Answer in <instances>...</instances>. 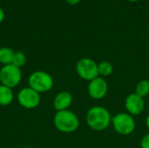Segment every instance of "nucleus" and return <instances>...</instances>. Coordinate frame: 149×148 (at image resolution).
Returning a JSON list of instances; mask_svg holds the SVG:
<instances>
[{
  "label": "nucleus",
  "instance_id": "4468645a",
  "mask_svg": "<svg viewBox=\"0 0 149 148\" xmlns=\"http://www.w3.org/2000/svg\"><path fill=\"white\" fill-rule=\"evenodd\" d=\"M135 93L141 98H144L149 94V80H141L135 88Z\"/></svg>",
  "mask_w": 149,
  "mask_h": 148
},
{
  "label": "nucleus",
  "instance_id": "6e6552de",
  "mask_svg": "<svg viewBox=\"0 0 149 148\" xmlns=\"http://www.w3.org/2000/svg\"><path fill=\"white\" fill-rule=\"evenodd\" d=\"M87 90L92 99H101L107 95L108 92V85L105 79L99 76L98 78L89 82Z\"/></svg>",
  "mask_w": 149,
  "mask_h": 148
},
{
  "label": "nucleus",
  "instance_id": "f257e3e1",
  "mask_svg": "<svg viewBox=\"0 0 149 148\" xmlns=\"http://www.w3.org/2000/svg\"><path fill=\"white\" fill-rule=\"evenodd\" d=\"M112 117L107 109L103 106H93L86 113V123L95 131H103L108 127Z\"/></svg>",
  "mask_w": 149,
  "mask_h": 148
},
{
  "label": "nucleus",
  "instance_id": "f8f14e48",
  "mask_svg": "<svg viewBox=\"0 0 149 148\" xmlns=\"http://www.w3.org/2000/svg\"><path fill=\"white\" fill-rule=\"evenodd\" d=\"M15 51L8 47L0 48V63L3 65L12 64Z\"/></svg>",
  "mask_w": 149,
  "mask_h": 148
},
{
  "label": "nucleus",
  "instance_id": "a211bd4d",
  "mask_svg": "<svg viewBox=\"0 0 149 148\" xmlns=\"http://www.w3.org/2000/svg\"><path fill=\"white\" fill-rule=\"evenodd\" d=\"M3 17H4V13H3V10L0 8V23L3 20Z\"/></svg>",
  "mask_w": 149,
  "mask_h": 148
},
{
  "label": "nucleus",
  "instance_id": "6ab92c4d",
  "mask_svg": "<svg viewBox=\"0 0 149 148\" xmlns=\"http://www.w3.org/2000/svg\"><path fill=\"white\" fill-rule=\"evenodd\" d=\"M146 126H147L148 129H149V115L147 117V119H146Z\"/></svg>",
  "mask_w": 149,
  "mask_h": 148
},
{
  "label": "nucleus",
  "instance_id": "f3484780",
  "mask_svg": "<svg viewBox=\"0 0 149 148\" xmlns=\"http://www.w3.org/2000/svg\"><path fill=\"white\" fill-rule=\"evenodd\" d=\"M69 4H72V5H74V4H77V3H79V2H80V0H65Z\"/></svg>",
  "mask_w": 149,
  "mask_h": 148
},
{
  "label": "nucleus",
  "instance_id": "f03ea898",
  "mask_svg": "<svg viewBox=\"0 0 149 148\" xmlns=\"http://www.w3.org/2000/svg\"><path fill=\"white\" fill-rule=\"evenodd\" d=\"M53 124L59 132L70 133L75 132L79 128V120L73 112L65 110L56 113L53 119Z\"/></svg>",
  "mask_w": 149,
  "mask_h": 148
},
{
  "label": "nucleus",
  "instance_id": "9b49d317",
  "mask_svg": "<svg viewBox=\"0 0 149 148\" xmlns=\"http://www.w3.org/2000/svg\"><path fill=\"white\" fill-rule=\"evenodd\" d=\"M13 92L11 88L0 85V106H9L13 101Z\"/></svg>",
  "mask_w": 149,
  "mask_h": 148
},
{
  "label": "nucleus",
  "instance_id": "20e7f679",
  "mask_svg": "<svg viewBox=\"0 0 149 148\" xmlns=\"http://www.w3.org/2000/svg\"><path fill=\"white\" fill-rule=\"evenodd\" d=\"M76 72L79 78L89 82L100 76L98 64L90 58H83L79 59L76 65Z\"/></svg>",
  "mask_w": 149,
  "mask_h": 148
},
{
  "label": "nucleus",
  "instance_id": "423d86ee",
  "mask_svg": "<svg viewBox=\"0 0 149 148\" xmlns=\"http://www.w3.org/2000/svg\"><path fill=\"white\" fill-rule=\"evenodd\" d=\"M22 79V72L20 68L15 66L14 65H3L0 70V82L3 85L8 86L10 88H14L17 86Z\"/></svg>",
  "mask_w": 149,
  "mask_h": 148
},
{
  "label": "nucleus",
  "instance_id": "39448f33",
  "mask_svg": "<svg viewBox=\"0 0 149 148\" xmlns=\"http://www.w3.org/2000/svg\"><path fill=\"white\" fill-rule=\"evenodd\" d=\"M111 123L114 130L121 135H129L135 129V121L132 115L126 113H120L112 118Z\"/></svg>",
  "mask_w": 149,
  "mask_h": 148
},
{
  "label": "nucleus",
  "instance_id": "2eb2a0df",
  "mask_svg": "<svg viewBox=\"0 0 149 148\" xmlns=\"http://www.w3.org/2000/svg\"><path fill=\"white\" fill-rule=\"evenodd\" d=\"M26 63V57L24 55V52L22 51H15L14 54V58H13V61H12V65H14L15 66L21 68L22 66H24Z\"/></svg>",
  "mask_w": 149,
  "mask_h": 148
},
{
  "label": "nucleus",
  "instance_id": "dca6fc26",
  "mask_svg": "<svg viewBox=\"0 0 149 148\" xmlns=\"http://www.w3.org/2000/svg\"><path fill=\"white\" fill-rule=\"evenodd\" d=\"M141 148H149V133L144 135V137L141 139Z\"/></svg>",
  "mask_w": 149,
  "mask_h": 148
},
{
  "label": "nucleus",
  "instance_id": "1a4fd4ad",
  "mask_svg": "<svg viewBox=\"0 0 149 148\" xmlns=\"http://www.w3.org/2000/svg\"><path fill=\"white\" fill-rule=\"evenodd\" d=\"M125 107L130 115H139L145 108L143 98L137 95L135 92L129 94L125 100Z\"/></svg>",
  "mask_w": 149,
  "mask_h": 148
},
{
  "label": "nucleus",
  "instance_id": "0eeeda50",
  "mask_svg": "<svg viewBox=\"0 0 149 148\" xmlns=\"http://www.w3.org/2000/svg\"><path fill=\"white\" fill-rule=\"evenodd\" d=\"M17 101L24 108L33 109L40 103V93L30 86L23 88L17 93Z\"/></svg>",
  "mask_w": 149,
  "mask_h": 148
},
{
  "label": "nucleus",
  "instance_id": "7ed1b4c3",
  "mask_svg": "<svg viewBox=\"0 0 149 148\" xmlns=\"http://www.w3.org/2000/svg\"><path fill=\"white\" fill-rule=\"evenodd\" d=\"M28 82L30 87L38 93L46 92L53 86L52 77L44 71H37L31 73L29 77Z\"/></svg>",
  "mask_w": 149,
  "mask_h": 148
},
{
  "label": "nucleus",
  "instance_id": "aec40b11",
  "mask_svg": "<svg viewBox=\"0 0 149 148\" xmlns=\"http://www.w3.org/2000/svg\"><path fill=\"white\" fill-rule=\"evenodd\" d=\"M127 1H129V2H137L139 0H127Z\"/></svg>",
  "mask_w": 149,
  "mask_h": 148
},
{
  "label": "nucleus",
  "instance_id": "ddd939ff",
  "mask_svg": "<svg viewBox=\"0 0 149 148\" xmlns=\"http://www.w3.org/2000/svg\"><path fill=\"white\" fill-rule=\"evenodd\" d=\"M98 71L99 75L102 77H107L111 75L113 72V65L108 61H102L100 64H98Z\"/></svg>",
  "mask_w": 149,
  "mask_h": 148
},
{
  "label": "nucleus",
  "instance_id": "9d476101",
  "mask_svg": "<svg viewBox=\"0 0 149 148\" xmlns=\"http://www.w3.org/2000/svg\"><path fill=\"white\" fill-rule=\"evenodd\" d=\"M72 102V96L68 92H60L58 93L54 99L53 106L57 112L68 110L69 106Z\"/></svg>",
  "mask_w": 149,
  "mask_h": 148
}]
</instances>
